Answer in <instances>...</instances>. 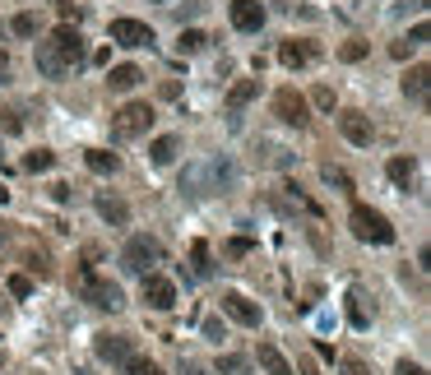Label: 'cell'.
Segmentation results:
<instances>
[{"label":"cell","instance_id":"obj_1","mask_svg":"<svg viewBox=\"0 0 431 375\" xmlns=\"http://www.w3.org/2000/svg\"><path fill=\"white\" fill-rule=\"evenodd\" d=\"M348 222H353V236H357V241H367V246H389V241H394L389 218H385V213H376V209H367V204H353Z\"/></svg>","mask_w":431,"mask_h":375},{"label":"cell","instance_id":"obj_2","mask_svg":"<svg viewBox=\"0 0 431 375\" xmlns=\"http://www.w3.org/2000/svg\"><path fill=\"white\" fill-rule=\"evenodd\" d=\"M163 265V246H158V236H130L121 250V269L125 273H154V269Z\"/></svg>","mask_w":431,"mask_h":375},{"label":"cell","instance_id":"obj_3","mask_svg":"<svg viewBox=\"0 0 431 375\" xmlns=\"http://www.w3.org/2000/svg\"><path fill=\"white\" fill-rule=\"evenodd\" d=\"M79 297H84V301H93L98 311H121V306H125L121 287H116L111 278H98L93 269H84V273H79Z\"/></svg>","mask_w":431,"mask_h":375},{"label":"cell","instance_id":"obj_4","mask_svg":"<svg viewBox=\"0 0 431 375\" xmlns=\"http://www.w3.org/2000/svg\"><path fill=\"white\" fill-rule=\"evenodd\" d=\"M149 125H154V107H149V102H125V107L111 116V135H116V140H139Z\"/></svg>","mask_w":431,"mask_h":375},{"label":"cell","instance_id":"obj_5","mask_svg":"<svg viewBox=\"0 0 431 375\" xmlns=\"http://www.w3.org/2000/svg\"><path fill=\"white\" fill-rule=\"evenodd\" d=\"M274 116H278L283 125L306 130V125H311V102L297 93V88H278V93H274Z\"/></svg>","mask_w":431,"mask_h":375},{"label":"cell","instance_id":"obj_6","mask_svg":"<svg viewBox=\"0 0 431 375\" xmlns=\"http://www.w3.org/2000/svg\"><path fill=\"white\" fill-rule=\"evenodd\" d=\"M144 306L149 311H172L176 306V282L167 278V273H144Z\"/></svg>","mask_w":431,"mask_h":375},{"label":"cell","instance_id":"obj_7","mask_svg":"<svg viewBox=\"0 0 431 375\" xmlns=\"http://www.w3.org/2000/svg\"><path fill=\"white\" fill-rule=\"evenodd\" d=\"M46 42H51V47L61 51V61L70 65V70H75V65L84 61V56H89V47H84V37H79V28H75V23H61V28L51 32Z\"/></svg>","mask_w":431,"mask_h":375},{"label":"cell","instance_id":"obj_8","mask_svg":"<svg viewBox=\"0 0 431 375\" xmlns=\"http://www.w3.org/2000/svg\"><path fill=\"white\" fill-rule=\"evenodd\" d=\"M111 42L116 47H154V28L139 19H111Z\"/></svg>","mask_w":431,"mask_h":375},{"label":"cell","instance_id":"obj_9","mask_svg":"<svg viewBox=\"0 0 431 375\" xmlns=\"http://www.w3.org/2000/svg\"><path fill=\"white\" fill-rule=\"evenodd\" d=\"M98 357L107 361V366H125V361L130 357H139L135 352V343H130V338H121V334H98Z\"/></svg>","mask_w":431,"mask_h":375},{"label":"cell","instance_id":"obj_10","mask_svg":"<svg viewBox=\"0 0 431 375\" xmlns=\"http://www.w3.org/2000/svg\"><path fill=\"white\" fill-rule=\"evenodd\" d=\"M232 28H241V32H260L264 28V5L260 0H232Z\"/></svg>","mask_w":431,"mask_h":375},{"label":"cell","instance_id":"obj_11","mask_svg":"<svg viewBox=\"0 0 431 375\" xmlns=\"http://www.w3.org/2000/svg\"><path fill=\"white\" fill-rule=\"evenodd\" d=\"M223 311H228L237 325H246V329H260V320H264L260 306H255L250 297H241V292H228V297H223Z\"/></svg>","mask_w":431,"mask_h":375},{"label":"cell","instance_id":"obj_12","mask_svg":"<svg viewBox=\"0 0 431 375\" xmlns=\"http://www.w3.org/2000/svg\"><path fill=\"white\" fill-rule=\"evenodd\" d=\"M339 130H343V140L357 144V148H371V135H376L362 111H343V116H339Z\"/></svg>","mask_w":431,"mask_h":375},{"label":"cell","instance_id":"obj_13","mask_svg":"<svg viewBox=\"0 0 431 375\" xmlns=\"http://www.w3.org/2000/svg\"><path fill=\"white\" fill-rule=\"evenodd\" d=\"M33 65H37V75H46V79H65V75H70V65L61 61V51L51 47V42H37V51H33Z\"/></svg>","mask_w":431,"mask_h":375},{"label":"cell","instance_id":"obj_14","mask_svg":"<svg viewBox=\"0 0 431 375\" xmlns=\"http://www.w3.org/2000/svg\"><path fill=\"white\" fill-rule=\"evenodd\" d=\"M427 88H431V70H427V65H413V70L403 75V97L427 102Z\"/></svg>","mask_w":431,"mask_h":375},{"label":"cell","instance_id":"obj_15","mask_svg":"<svg viewBox=\"0 0 431 375\" xmlns=\"http://www.w3.org/2000/svg\"><path fill=\"white\" fill-rule=\"evenodd\" d=\"M278 61L288 65V70H302V65L315 61V47H311V42H283V47H278Z\"/></svg>","mask_w":431,"mask_h":375},{"label":"cell","instance_id":"obj_16","mask_svg":"<svg viewBox=\"0 0 431 375\" xmlns=\"http://www.w3.org/2000/svg\"><path fill=\"white\" fill-rule=\"evenodd\" d=\"M98 213H102L111 227H125V222H130V204L116 200V195H98Z\"/></svg>","mask_w":431,"mask_h":375},{"label":"cell","instance_id":"obj_17","mask_svg":"<svg viewBox=\"0 0 431 375\" xmlns=\"http://www.w3.org/2000/svg\"><path fill=\"white\" fill-rule=\"evenodd\" d=\"M255 93H260V79H237V84L228 88V111L237 116V111L246 107V102H250Z\"/></svg>","mask_w":431,"mask_h":375},{"label":"cell","instance_id":"obj_18","mask_svg":"<svg viewBox=\"0 0 431 375\" xmlns=\"http://www.w3.org/2000/svg\"><path fill=\"white\" fill-rule=\"evenodd\" d=\"M176 153H181V140H176V135H158V140L149 144V157H154L158 167H167V162H176Z\"/></svg>","mask_w":431,"mask_h":375},{"label":"cell","instance_id":"obj_19","mask_svg":"<svg viewBox=\"0 0 431 375\" xmlns=\"http://www.w3.org/2000/svg\"><path fill=\"white\" fill-rule=\"evenodd\" d=\"M84 162H89V172H98V176H116V167H121V157L107 153V148H89Z\"/></svg>","mask_w":431,"mask_h":375},{"label":"cell","instance_id":"obj_20","mask_svg":"<svg viewBox=\"0 0 431 375\" xmlns=\"http://www.w3.org/2000/svg\"><path fill=\"white\" fill-rule=\"evenodd\" d=\"M260 366H264L269 375H293V361L283 357L274 343H260Z\"/></svg>","mask_w":431,"mask_h":375},{"label":"cell","instance_id":"obj_21","mask_svg":"<svg viewBox=\"0 0 431 375\" xmlns=\"http://www.w3.org/2000/svg\"><path fill=\"white\" fill-rule=\"evenodd\" d=\"M139 79H144V70H139V65H116V70L107 75V84L116 88V93H130Z\"/></svg>","mask_w":431,"mask_h":375},{"label":"cell","instance_id":"obj_22","mask_svg":"<svg viewBox=\"0 0 431 375\" xmlns=\"http://www.w3.org/2000/svg\"><path fill=\"white\" fill-rule=\"evenodd\" d=\"M385 172H389V181H394V186H408V181H413V172H417V162H413V157H389V162H385Z\"/></svg>","mask_w":431,"mask_h":375},{"label":"cell","instance_id":"obj_23","mask_svg":"<svg viewBox=\"0 0 431 375\" xmlns=\"http://www.w3.org/2000/svg\"><path fill=\"white\" fill-rule=\"evenodd\" d=\"M348 320H353V329H371V311L362 301V292H348Z\"/></svg>","mask_w":431,"mask_h":375},{"label":"cell","instance_id":"obj_24","mask_svg":"<svg viewBox=\"0 0 431 375\" xmlns=\"http://www.w3.org/2000/svg\"><path fill=\"white\" fill-rule=\"evenodd\" d=\"M204 42H209V37H204L200 28H181V37H176V51H181V56H195V51H204Z\"/></svg>","mask_w":431,"mask_h":375},{"label":"cell","instance_id":"obj_25","mask_svg":"<svg viewBox=\"0 0 431 375\" xmlns=\"http://www.w3.org/2000/svg\"><path fill=\"white\" fill-rule=\"evenodd\" d=\"M56 167V153L51 148H33L28 157H24V172H51Z\"/></svg>","mask_w":431,"mask_h":375},{"label":"cell","instance_id":"obj_26","mask_svg":"<svg viewBox=\"0 0 431 375\" xmlns=\"http://www.w3.org/2000/svg\"><path fill=\"white\" fill-rule=\"evenodd\" d=\"M232 176H237V172H232L228 157H214V162H209V181H214V190L218 186H232Z\"/></svg>","mask_w":431,"mask_h":375},{"label":"cell","instance_id":"obj_27","mask_svg":"<svg viewBox=\"0 0 431 375\" xmlns=\"http://www.w3.org/2000/svg\"><path fill=\"white\" fill-rule=\"evenodd\" d=\"M190 260H195V273H200V278H209V273H214V265H209V246H204V241H195V246H190Z\"/></svg>","mask_w":431,"mask_h":375},{"label":"cell","instance_id":"obj_28","mask_svg":"<svg viewBox=\"0 0 431 375\" xmlns=\"http://www.w3.org/2000/svg\"><path fill=\"white\" fill-rule=\"evenodd\" d=\"M121 371H125V375H163V366H154L149 357H130Z\"/></svg>","mask_w":431,"mask_h":375},{"label":"cell","instance_id":"obj_29","mask_svg":"<svg viewBox=\"0 0 431 375\" xmlns=\"http://www.w3.org/2000/svg\"><path fill=\"white\" fill-rule=\"evenodd\" d=\"M10 297H19V301L33 297V278L28 273H10Z\"/></svg>","mask_w":431,"mask_h":375},{"label":"cell","instance_id":"obj_30","mask_svg":"<svg viewBox=\"0 0 431 375\" xmlns=\"http://www.w3.org/2000/svg\"><path fill=\"white\" fill-rule=\"evenodd\" d=\"M10 28H15L19 37H33V32H37V15H15L10 19Z\"/></svg>","mask_w":431,"mask_h":375},{"label":"cell","instance_id":"obj_31","mask_svg":"<svg viewBox=\"0 0 431 375\" xmlns=\"http://www.w3.org/2000/svg\"><path fill=\"white\" fill-rule=\"evenodd\" d=\"M246 366H250L246 357H223L218 361V375H246Z\"/></svg>","mask_w":431,"mask_h":375},{"label":"cell","instance_id":"obj_32","mask_svg":"<svg viewBox=\"0 0 431 375\" xmlns=\"http://www.w3.org/2000/svg\"><path fill=\"white\" fill-rule=\"evenodd\" d=\"M311 102H315L320 111H334V88H329V84H320V88L311 93Z\"/></svg>","mask_w":431,"mask_h":375},{"label":"cell","instance_id":"obj_33","mask_svg":"<svg viewBox=\"0 0 431 375\" xmlns=\"http://www.w3.org/2000/svg\"><path fill=\"white\" fill-rule=\"evenodd\" d=\"M28 269L37 273V278H46V273H51V260H46L42 250H28Z\"/></svg>","mask_w":431,"mask_h":375},{"label":"cell","instance_id":"obj_34","mask_svg":"<svg viewBox=\"0 0 431 375\" xmlns=\"http://www.w3.org/2000/svg\"><path fill=\"white\" fill-rule=\"evenodd\" d=\"M324 181H329V186H339V190H353V176L339 172V167H324Z\"/></svg>","mask_w":431,"mask_h":375},{"label":"cell","instance_id":"obj_35","mask_svg":"<svg viewBox=\"0 0 431 375\" xmlns=\"http://www.w3.org/2000/svg\"><path fill=\"white\" fill-rule=\"evenodd\" d=\"M56 10H61L65 23H75V28H79V19H84V10H79V5H70V0H56Z\"/></svg>","mask_w":431,"mask_h":375},{"label":"cell","instance_id":"obj_36","mask_svg":"<svg viewBox=\"0 0 431 375\" xmlns=\"http://www.w3.org/2000/svg\"><path fill=\"white\" fill-rule=\"evenodd\" d=\"M339 56H343V61H362V56H367V42H343Z\"/></svg>","mask_w":431,"mask_h":375},{"label":"cell","instance_id":"obj_37","mask_svg":"<svg viewBox=\"0 0 431 375\" xmlns=\"http://www.w3.org/2000/svg\"><path fill=\"white\" fill-rule=\"evenodd\" d=\"M176 371H181V375H209V366H200L195 357H181V361H176Z\"/></svg>","mask_w":431,"mask_h":375},{"label":"cell","instance_id":"obj_38","mask_svg":"<svg viewBox=\"0 0 431 375\" xmlns=\"http://www.w3.org/2000/svg\"><path fill=\"white\" fill-rule=\"evenodd\" d=\"M0 130H10V135H19V130H24V121H19V111H0Z\"/></svg>","mask_w":431,"mask_h":375},{"label":"cell","instance_id":"obj_39","mask_svg":"<svg viewBox=\"0 0 431 375\" xmlns=\"http://www.w3.org/2000/svg\"><path fill=\"white\" fill-rule=\"evenodd\" d=\"M413 42H408V37H399V42H394V47H389V56H394V61H408V56H413Z\"/></svg>","mask_w":431,"mask_h":375},{"label":"cell","instance_id":"obj_40","mask_svg":"<svg viewBox=\"0 0 431 375\" xmlns=\"http://www.w3.org/2000/svg\"><path fill=\"white\" fill-rule=\"evenodd\" d=\"M343 375H371V371H367L357 357H348V361H343Z\"/></svg>","mask_w":431,"mask_h":375},{"label":"cell","instance_id":"obj_41","mask_svg":"<svg viewBox=\"0 0 431 375\" xmlns=\"http://www.w3.org/2000/svg\"><path fill=\"white\" fill-rule=\"evenodd\" d=\"M204 334H209L214 343H223V325H218V320H204Z\"/></svg>","mask_w":431,"mask_h":375},{"label":"cell","instance_id":"obj_42","mask_svg":"<svg viewBox=\"0 0 431 375\" xmlns=\"http://www.w3.org/2000/svg\"><path fill=\"white\" fill-rule=\"evenodd\" d=\"M246 250H250V241H246V236H237V241H228V255H246Z\"/></svg>","mask_w":431,"mask_h":375},{"label":"cell","instance_id":"obj_43","mask_svg":"<svg viewBox=\"0 0 431 375\" xmlns=\"http://www.w3.org/2000/svg\"><path fill=\"white\" fill-rule=\"evenodd\" d=\"M394 375H427V371H422L417 361H399V371H394Z\"/></svg>","mask_w":431,"mask_h":375},{"label":"cell","instance_id":"obj_44","mask_svg":"<svg viewBox=\"0 0 431 375\" xmlns=\"http://www.w3.org/2000/svg\"><path fill=\"white\" fill-rule=\"evenodd\" d=\"M297 371H302V375H320V371H315V366H311V361H302V366H297Z\"/></svg>","mask_w":431,"mask_h":375},{"label":"cell","instance_id":"obj_45","mask_svg":"<svg viewBox=\"0 0 431 375\" xmlns=\"http://www.w3.org/2000/svg\"><path fill=\"white\" fill-rule=\"evenodd\" d=\"M0 70H10V51L0 47Z\"/></svg>","mask_w":431,"mask_h":375},{"label":"cell","instance_id":"obj_46","mask_svg":"<svg viewBox=\"0 0 431 375\" xmlns=\"http://www.w3.org/2000/svg\"><path fill=\"white\" fill-rule=\"evenodd\" d=\"M5 200H10V190H5V186H0V204H5Z\"/></svg>","mask_w":431,"mask_h":375},{"label":"cell","instance_id":"obj_47","mask_svg":"<svg viewBox=\"0 0 431 375\" xmlns=\"http://www.w3.org/2000/svg\"><path fill=\"white\" fill-rule=\"evenodd\" d=\"M5 75H10V70H0V84H5Z\"/></svg>","mask_w":431,"mask_h":375},{"label":"cell","instance_id":"obj_48","mask_svg":"<svg viewBox=\"0 0 431 375\" xmlns=\"http://www.w3.org/2000/svg\"><path fill=\"white\" fill-rule=\"evenodd\" d=\"M75 375H93V371H75Z\"/></svg>","mask_w":431,"mask_h":375}]
</instances>
